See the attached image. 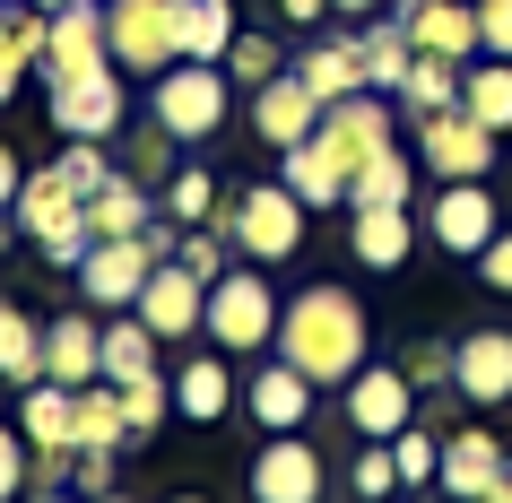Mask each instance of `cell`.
<instances>
[{"label":"cell","instance_id":"obj_41","mask_svg":"<svg viewBox=\"0 0 512 503\" xmlns=\"http://www.w3.org/2000/svg\"><path fill=\"white\" fill-rule=\"evenodd\" d=\"M174 261L191 269V278H226V235H217V226H183V243H174Z\"/></svg>","mask_w":512,"mask_h":503},{"label":"cell","instance_id":"obj_49","mask_svg":"<svg viewBox=\"0 0 512 503\" xmlns=\"http://www.w3.org/2000/svg\"><path fill=\"white\" fill-rule=\"evenodd\" d=\"M330 9H339V18H374L382 0H330Z\"/></svg>","mask_w":512,"mask_h":503},{"label":"cell","instance_id":"obj_35","mask_svg":"<svg viewBox=\"0 0 512 503\" xmlns=\"http://www.w3.org/2000/svg\"><path fill=\"white\" fill-rule=\"evenodd\" d=\"M131 425H122V391L113 382H79V451H122Z\"/></svg>","mask_w":512,"mask_h":503},{"label":"cell","instance_id":"obj_17","mask_svg":"<svg viewBox=\"0 0 512 503\" xmlns=\"http://www.w3.org/2000/svg\"><path fill=\"white\" fill-rule=\"evenodd\" d=\"M504 460H512V451L495 443L486 425H452V434H443V477H434V486H443L452 503H486V495H495V477H504Z\"/></svg>","mask_w":512,"mask_h":503},{"label":"cell","instance_id":"obj_21","mask_svg":"<svg viewBox=\"0 0 512 503\" xmlns=\"http://www.w3.org/2000/svg\"><path fill=\"white\" fill-rule=\"evenodd\" d=\"M322 105H339V96H365V44L356 35H304V53L287 61Z\"/></svg>","mask_w":512,"mask_h":503},{"label":"cell","instance_id":"obj_51","mask_svg":"<svg viewBox=\"0 0 512 503\" xmlns=\"http://www.w3.org/2000/svg\"><path fill=\"white\" fill-rule=\"evenodd\" d=\"M27 9H44V18H53V9H70V0H27Z\"/></svg>","mask_w":512,"mask_h":503},{"label":"cell","instance_id":"obj_4","mask_svg":"<svg viewBox=\"0 0 512 503\" xmlns=\"http://www.w3.org/2000/svg\"><path fill=\"white\" fill-rule=\"evenodd\" d=\"M18 235L44 252L53 269H79L87 252H96V226H87V200H79V183L61 174V165H35L27 174V191H18Z\"/></svg>","mask_w":512,"mask_h":503},{"label":"cell","instance_id":"obj_53","mask_svg":"<svg viewBox=\"0 0 512 503\" xmlns=\"http://www.w3.org/2000/svg\"><path fill=\"white\" fill-rule=\"evenodd\" d=\"M174 503H209V495H174Z\"/></svg>","mask_w":512,"mask_h":503},{"label":"cell","instance_id":"obj_38","mask_svg":"<svg viewBox=\"0 0 512 503\" xmlns=\"http://www.w3.org/2000/svg\"><path fill=\"white\" fill-rule=\"evenodd\" d=\"M113 391H122V425H131V443H148V434L165 425V408H174V382H157V373H148V382H113Z\"/></svg>","mask_w":512,"mask_h":503},{"label":"cell","instance_id":"obj_30","mask_svg":"<svg viewBox=\"0 0 512 503\" xmlns=\"http://www.w3.org/2000/svg\"><path fill=\"white\" fill-rule=\"evenodd\" d=\"M408 191H417V148H382L365 174H356V191H348V209H408Z\"/></svg>","mask_w":512,"mask_h":503},{"label":"cell","instance_id":"obj_1","mask_svg":"<svg viewBox=\"0 0 512 503\" xmlns=\"http://www.w3.org/2000/svg\"><path fill=\"white\" fill-rule=\"evenodd\" d=\"M270 356H287V365L313 382V391H348L356 373L374 365V321H365V304H356V287H304L287 295V313H278V347Z\"/></svg>","mask_w":512,"mask_h":503},{"label":"cell","instance_id":"obj_40","mask_svg":"<svg viewBox=\"0 0 512 503\" xmlns=\"http://www.w3.org/2000/svg\"><path fill=\"white\" fill-rule=\"evenodd\" d=\"M122 174H139L148 191H165V174H174V139H165V122H148V131L131 139V157H122Z\"/></svg>","mask_w":512,"mask_h":503},{"label":"cell","instance_id":"obj_20","mask_svg":"<svg viewBox=\"0 0 512 503\" xmlns=\"http://www.w3.org/2000/svg\"><path fill=\"white\" fill-rule=\"evenodd\" d=\"M105 313H61V321H44V382H105Z\"/></svg>","mask_w":512,"mask_h":503},{"label":"cell","instance_id":"obj_5","mask_svg":"<svg viewBox=\"0 0 512 503\" xmlns=\"http://www.w3.org/2000/svg\"><path fill=\"white\" fill-rule=\"evenodd\" d=\"M278 287H270V269L261 261H243V269H226L209 287V321H200V339L209 347H226V356H261V347H278Z\"/></svg>","mask_w":512,"mask_h":503},{"label":"cell","instance_id":"obj_50","mask_svg":"<svg viewBox=\"0 0 512 503\" xmlns=\"http://www.w3.org/2000/svg\"><path fill=\"white\" fill-rule=\"evenodd\" d=\"M18 503H70V495H61V486H27Z\"/></svg>","mask_w":512,"mask_h":503},{"label":"cell","instance_id":"obj_47","mask_svg":"<svg viewBox=\"0 0 512 503\" xmlns=\"http://www.w3.org/2000/svg\"><path fill=\"white\" fill-rule=\"evenodd\" d=\"M278 18H287V27H304V35H322L339 9H330V0H278Z\"/></svg>","mask_w":512,"mask_h":503},{"label":"cell","instance_id":"obj_16","mask_svg":"<svg viewBox=\"0 0 512 503\" xmlns=\"http://www.w3.org/2000/svg\"><path fill=\"white\" fill-rule=\"evenodd\" d=\"M382 9L408 27V44H417V53L478 61V0H382Z\"/></svg>","mask_w":512,"mask_h":503},{"label":"cell","instance_id":"obj_43","mask_svg":"<svg viewBox=\"0 0 512 503\" xmlns=\"http://www.w3.org/2000/svg\"><path fill=\"white\" fill-rule=\"evenodd\" d=\"M400 373L417 382V399H434L443 382H452V347H443V339H417V347L400 356Z\"/></svg>","mask_w":512,"mask_h":503},{"label":"cell","instance_id":"obj_44","mask_svg":"<svg viewBox=\"0 0 512 503\" xmlns=\"http://www.w3.org/2000/svg\"><path fill=\"white\" fill-rule=\"evenodd\" d=\"M113 477H122V460H113V451H70V486H79V503L113 495Z\"/></svg>","mask_w":512,"mask_h":503},{"label":"cell","instance_id":"obj_29","mask_svg":"<svg viewBox=\"0 0 512 503\" xmlns=\"http://www.w3.org/2000/svg\"><path fill=\"white\" fill-rule=\"evenodd\" d=\"M157 330H148V321L139 313H105V382H148V373H157Z\"/></svg>","mask_w":512,"mask_h":503},{"label":"cell","instance_id":"obj_6","mask_svg":"<svg viewBox=\"0 0 512 503\" xmlns=\"http://www.w3.org/2000/svg\"><path fill=\"white\" fill-rule=\"evenodd\" d=\"M105 44L122 79H157L183 61V0H105Z\"/></svg>","mask_w":512,"mask_h":503},{"label":"cell","instance_id":"obj_32","mask_svg":"<svg viewBox=\"0 0 512 503\" xmlns=\"http://www.w3.org/2000/svg\"><path fill=\"white\" fill-rule=\"evenodd\" d=\"M0 382H44V321H27V304L0 295Z\"/></svg>","mask_w":512,"mask_h":503},{"label":"cell","instance_id":"obj_3","mask_svg":"<svg viewBox=\"0 0 512 503\" xmlns=\"http://www.w3.org/2000/svg\"><path fill=\"white\" fill-rule=\"evenodd\" d=\"M304 217H313V209H304L287 183H235V191H226V209H217L209 226L235 243L243 261L270 269V261H296V252H304Z\"/></svg>","mask_w":512,"mask_h":503},{"label":"cell","instance_id":"obj_37","mask_svg":"<svg viewBox=\"0 0 512 503\" xmlns=\"http://www.w3.org/2000/svg\"><path fill=\"white\" fill-rule=\"evenodd\" d=\"M391 460H400V486H434V477H443V425H400V434H391Z\"/></svg>","mask_w":512,"mask_h":503},{"label":"cell","instance_id":"obj_52","mask_svg":"<svg viewBox=\"0 0 512 503\" xmlns=\"http://www.w3.org/2000/svg\"><path fill=\"white\" fill-rule=\"evenodd\" d=\"M96 503H131V495H122V486H113V495H96Z\"/></svg>","mask_w":512,"mask_h":503},{"label":"cell","instance_id":"obj_22","mask_svg":"<svg viewBox=\"0 0 512 503\" xmlns=\"http://www.w3.org/2000/svg\"><path fill=\"white\" fill-rule=\"evenodd\" d=\"M243 408H252V425H270V434H304V417H313V382H304L287 356H270V365L243 382Z\"/></svg>","mask_w":512,"mask_h":503},{"label":"cell","instance_id":"obj_28","mask_svg":"<svg viewBox=\"0 0 512 503\" xmlns=\"http://www.w3.org/2000/svg\"><path fill=\"white\" fill-rule=\"evenodd\" d=\"M356 44H365V87H374V96H400L408 70H417V44H408V27L391 18V9H374V27L356 35Z\"/></svg>","mask_w":512,"mask_h":503},{"label":"cell","instance_id":"obj_12","mask_svg":"<svg viewBox=\"0 0 512 503\" xmlns=\"http://www.w3.org/2000/svg\"><path fill=\"white\" fill-rule=\"evenodd\" d=\"M330 495V460L304 434H270L252 460V503H322Z\"/></svg>","mask_w":512,"mask_h":503},{"label":"cell","instance_id":"obj_10","mask_svg":"<svg viewBox=\"0 0 512 503\" xmlns=\"http://www.w3.org/2000/svg\"><path fill=\"white\" fill-rule=\"evenodd\" d=\"M339 408H348V425L365 434V443H391L400 425H417V408H426V399H417V382H408L400 365H382V356H374V365L339 391Z\"/></svg>","mask_w":512,"mask_h":503},{"label":"cell","instance_id":"obj_13","mask_svg":"<svg viewBox=\"0 0 512 503\" xmlns=\"http://www.w3.org/2000/svg\"><path fill=\"white\" fill-rule=\"evenodd\" d=\"M113 44H105V0H70V9H53V35H44V87L61 79H87V70H105Z\"/></svg>","mask_w":512,"mask_h":503},{"label":"cell","instance_id":"obj_9","mask_svg":"<svg viewBox=\"0 0 512 503\" xmlns=\"http://www.w3.org/2000/svg\"><path fill=\"white\" fill-rule=\"evenodd\" d=\"M44 96H53V131L61 139H122V122H131V79H122V70H87V79H61V87H44Z\"/></svg>","mask_w":512,"mask_h":503},{"label":"cell","instance_id":"obj_36","mask_svg":"<svg viewBox=\"0 0 512 503\" xmlns=\"http://www.w3.org/2000/svg\"><path fill=\"white\" fill-rule=\"evenodd\" d=\"M287 61H296V53H287V44H278V35H261V27H243L235 44H226V79H235L243 96H252V87H270L278 70H287Z\"/></svg>","mask_w":512,"mask_h":503},{"label":"cell","instance_id":"obj_27","mask_svg":"<svg viewBox=\"0 0 512 503\" xmlns=\"http://www.w3.org/2000/svg\"><path fill=\"white\" fill-rule=\"evenodd\" d=\"M460 113L486 122L495 139H512V61H460Z\"/></svg>","mask_w":512,"mask_h":503},{"label":"cell","instance_id":"obj_19","mask_svg":"<svg viewBox=\"0 0 512 503\" xmlns=\"http://www.w3.org/2000/svg\"><path fill=\"white\" fill-rule=\"evenodd\" d=\"M18 434L35 443V460H70L79 451V391L70 382H27L18 391Z\"/></svg>","mask_w":512,"mask_h":503},{"label":"cell","instance_id":"obj_14","mask_svg":"<svg viewBox=\"0 0 512 503\" xmlns=\"http://www.w3.org/2000/svg\"><path fill=\"white\" fill-rule=\"evenodd\" d=\"M452 399H469V408L512 399V330H460L452 339Z\"/></svg>","mask_w":512,"mask_h":503},{"label":"cell","instance_id":"obj_15","mask_svg":"<svg viewBox=\"0 0 512 503\" xmlns=\"http://www.w3.org/2000/svg\"><path fill=\"white\" fill-rule=\"evenodd\" d=\"M157 339H200V321H209V278H191L183 261H157V278L139 287V304H131Z\"/></svg>","mask_w":512,"mask_h":503},{"label":"cell","instance_id":"obj_34","mask_svg":"<svg viewBox=\"0 0 512 503\" xmlns=\"http://www.w3.org/2000/svg\"><path fill=\"white\" fill-rule=\"evenodd\" d=\"M235 35V0H183V61H226Z\"/></svg>","mask_w":512,"mask_h":503},{"label":"cell","instance_id":"obj_11","mask_svg":"<svg viewBox=\"0 0 512 503\" xmlns=\"http://www.w3.org/2000/svg\"><path fill=\"white\" fill-rule=\"evenodd\" d=\"M426 235L452 252V261H478L486 243L504 235V209H495V191L486 183H443L434 191V209H426Z\"/></svg>","mask_w":512,"mask_h":503},{"label":"cell","instance_id":"obj_23","mask_svg":"<svg viewBox=\"0 0 512 503\" xmlns=\"http://www.w3.org/2000/svg\"><path fill=\"white\" fill-rule=\"evenodd\" d=\"M226 408H235V365H226V347L183 356V365H174V417L183 425H217Z\"/></svg>","mask_w":512,"mask_h":503},{"label":"cell","instance_id":"obj_8","mask_svg":"<svg viewBox=\"0 0 512 503\" xmlns=\"http://www.w3.org/2000/svg\"><path fill=\"white\" fill-rule=\"evenodd\" d=\"M408 131H417V165H426L434 183H486V174H495V148H504V139L486 131V122H469L460 105L417 113Z\"/></svg>","mask_w":512,"mask_h":503},{"label":"cell","instance_id":"obj_39","mask_svg":"<svg viewBox=\"0 0 512 503\" xmlns=\"http://www.w3.org/2000/svg\"><path fill=\"white\" fill-rule=\"evenodd\" d=\"M348 495L356 503H391V495H400V460H391V443H365L348 460Z\"/></svg>","mask_w":512,"mask_h":503},{"label":"cell","instance_id":"obj_7","mask_svg":"<svg viewBox=\"0 0 512 503\" xmlns=\"http://www.w3.org/2000/svg\"><path fill=\"white\" fill-rule=\"evenodd\" d=\"M391 122H400V105L365 87V96H339V105H322V122H313V148H322V157L348 174V191H356V174H365V165L391 148Z\"/></svg>","mask_w":512,"mask_h":503},{"label":"cell","instance_id":"obj_33","mask_svg":"<svg viewBox=\"0 0 512 503\" xmlns=\"http://www.w3.org/2000/svg\"><path fill=\"white\" fill-rule=\"evenodd\" d=\"M400 105V122H417V113H443V105H460V61H443V53H417V70H408V87L391 96Z\"/></svg>","mask_w":512,"mask_h":503},{"label":"cell","instance_id":"obj_48","mask_svg":"<svg viewBox=\"0 0 512 503\" xmlns=\"http://www.w3.org/2000/svg\"><path fill=\"white\" fill-rule=\"evenodd\" d=\"M18 191H27V165H18V148L0 139V209H18Z\"/></svg>","mask_w":512,"mask_h":503},{"label":"cell","instance_id":"obj_26","mask_svg":"<svg viewBox=\"0 0 512 503\" xmlns=\"http://www.w3.org/2000/svg\"><path fill=\"white\" fill-rule=\"evenodd\" d=\"M348 252L365 269H400L408 252H417V226H408V209H348Z\"/></svg>","mask_w":512,"mask_h":503},{"label":"cell","instance_id":"obj_25","mask_svg":"<svg viewBox=\"0 0 512 503\" xmlns=\"http://www.w3.org/2000/svg\"><path fill=\"white\" fill-rule=\"evenodd\" d=\"M44 35H53V18L44 9H27V0H0V105L27 87V70L44 61Z\"/></svg>","mask_w":512,"mask_h":503},{"label":"cell","instance_id":"obj_18","mask_svg":"<svg viewBox=\"0 0 512 503\" xmlns=\"http://www.w3.org/2000/svg\"><path fill=\"white\" fill-rule=\"evenodd\" d=\"M313 122H322V96L296 70H278L270 87H252V139L261 148H296V139H313Z\"/></svg>","mask_w":512,"mask_h":503},{"label":"cell","instance_id":"obj_54","mask_svg":"<svg viewBox=\"0 0 512 503\" xmlns=\"http://www.w3.org/2000/svg\"><path fill=\"white\" fill-rule=\"evenodd\" d=\"M391 503H400V495H391Z\"/></svg>","mask_w":512,"mask_h":503},{"label":"cell","instance_id":"obj_31","mask_svg":"<svg viewBox=\"0 0 512 503\" xmlns=\"http://www.w3.org/2000/svg\"><path fill=\"white\" fill-rule=\"evenodd\" d=\"M157 209L174 217V226H209L217 209H226V191H217V174L200 157H183L174 174H165V191H157Z\"/></svg>","mask_w":512,"mask_h":503},{"label":"cell","instance_id":"obj_46","mask_svg":"<svg viewBox=\"0 0 512 503\" xmlns=\"http://www.w3.org/2000/svg\"><path fill=\"white\" fill-rule=\"evenodd\" d=\"M478 287H486V295H512V226L478 252Z\"/></svg>","mask_w":512,"mask_h":503},{"label":"cell","instance_id":"obj_24","mask_svg":"<svg viewBox=\"0 0 512 503\" xmlns=\"http://www.w3.org/2000/svg\"><path fill=\"white\" fill-rule=\"evenodd\" d=\"M157 191L139 183V174H122V165H113L105 183H96V200H87V226H96V243L105 235H148V226H157Z\"/></svg>","mask_w":512,"mask_h":503},{"label":"cell","instance_id":"obj_2","mask_svg":"<svg viewBox=\"0 0 512 503\" xmlns=\"http://www.w3.org/2000/svg\"><path fill=\"white\" fill-rule=\"evenodd\" d=\"M226 113H235V79H226V61H174L148 79V122H165L174 148H209L226 131Z\"/></svg>","mask_w":512,"mask_h":503},{"label":"cell","instance_id":"obj_45","mask_svg":"<svg viewBox=\"0 0 512 503\" xmlns=\"http://www.w3.org/2000/svg\"><path fill=\"white\" fill-rule=\"evenodd\" d=\"M478 53L512 61V0H478Z\"/></svg>","mask_w":512,"mask_h":503},{"label":"cell","instance_id":"obj_42","mask_svg":"<svg viewBox=\"0 0 512 503\" xmlns=\"http://www.w3.org/2000/svg\"><path fill=\"white\" fill-rule=\"evenodd\" d=\"M27 486H35V443L18 425H0V503H18Z\"/></svg>","mask_w":512,"mask_h":503}]
</instances>
